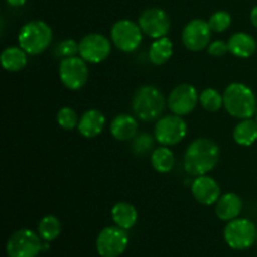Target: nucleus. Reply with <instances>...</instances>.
I'll list each match as a JSON object with an SVG mask.
<instances>
[{"label": "nucleus", "mask_w": 257, "mask_h": 257, "mask_svg": "<svg viewBox=\"0 0 257 257\" xmlns=\"http://www.w3.org/2000/svg\"><path fill=\"white\" fill-rule=\"evenodd\" d=\"M42 251V237L29 228L15 231L7 242L8 257H38Z\"/></svg>", "instance_id": "6"}, {"label": "nucleus", "mask_w": 257, "mask_h": 257, "mask_svg": "<svg viewBox=\"0 0 257 257\" xmlns=\"http://www.w3.org/2000/svg\"><path fill=\"white\" fill-rule=\"evenodd\" d=\"M173 54V43L170 38H158L150 48V60L156 65H162L171 59Z\"/></svg>", "instance_id": "23"}, {"label": "nucleus", "mask_w": 257, "mask_h": 257, "mask_svg": "<svg viewBox=\"0 0 257 257\" xmlns=\"http://www.w3.org/2000/svg\"><path fill=\"white\" fill-rule=\"evenodd\" d=\"M151 165L160 173L171 172L175 166V155L167 146H161L152 151Z\"/></svg>", "instance_id": "24"}, {"label": "nucleus", "mask_w": 257, "mask_h": 257, "mask_svg": "<svg viewBox=\"0 0 257 257\" xmlns=\"http://www.w3.org/2000/svg\"><path fill=\"white\" fill-rule=\"evenodd\" d=\"M250 19H251V23H252L253 27L257 29V5L255 8H253L252 10H251V15H250Z\"/></svg>", "instance_id": "32"}, {"label": "nucleus", "mask_w": 257, "mask_h": 257, "mask_svg": "<svg viewBox=\"0 0 257 257\" xmlns=\"http://www.w3.org/2000/svg\"><path fill=\"white\" fill-rule=\"evenodd\" d=\"M256 241H257V240H256Z\"/></svg>", "instance_id": "35"}, {"label": "nucleus", "mask_w": 257, "mask_h": 257, "mask_svg": "<svg viewBox=\"0 0 257 257\" xmlns=\"http://www.w3.org/2000/svg\"><path fill=\"white\" fill-rule=\"evenodd\" d=\"M255 120H256V123H257V112H256V119Z\"/></svg>", "instance_id": "34"}, {"label": "nucleus", "mask_w": 257, "mask_h": 257, "mask_svg": "<svg viewBox=\"0 0 257 257\" xmlns=\"http://www.w3.org/2000/svg\"><path fill=\"white\" fill-rule=\"evenodd\" d=\"M228 52L238 58H250L255 54L257 43L252 35L247 33H235L228 39Z\"/></svg>", "instance_id": "19"}, {"label": "nucleus", "mask_w": 257, "mask_h": 257, "mask_svg": "<svg viewBox=\"0 0 257 257\" xmlns=\"http://www.w3.org/2000/svg\"><path fill=\"white\" fill-rule=\"evenodd\" d=\"M60 232H62V223L57 216H45L38 225V233L45 242H52V241L57 240Z\"/></svg>", "instance_id": "25"}, {"label": "nucleus", "mask_w": 257, "mask_h": 257, "mask_svg": "<svg viewBox=\"0 0 257 257\" xmlns=\"http://www.w3.org/2000/svg\"><path fill=\"white\" fill-rule=\"evenodd\" d=\"M231 23H232V18L225 10H220V12H216L215 14L211 15V18L208 19V25H210L211 30L216 33H222L230 28Z\"/></svg>", "instance_id": "28"}, {"label": "nucleus", "mask_w": 257, "mask_h": 257, "mask_svg": "<svg viewBox=\"0 0 257 257\" xmlns=\"http://www.w3.org/2000/svg\"><path fill=\"white\" fill-rule=\"evenodd\" d=\"M223 107L228 114L238 119L252 118L257 112L253 90L242 83H231L223 92Z\"/></svg>", "instance_id": "2"}, {"label": "nucleus", "mask_w": 257, "mask_h": 257, "mask_svg": "<svg viewBox=\"0 0 257 257\" xmlns=\"http://www.w3.org/2000/svg\"><path fill=\"white\" fill-rule=\"evenodd\" d=\"M198 102H200V94H198L197 89L187 83H183V84L173 88L167 99V104L171 112L173 114L181 115V117L193 112Z\"/></svg>", "instance_id": "11"}, {"label": "nucleus", "mask_w": 257, "mask_h": 257, "mask_svg": "<svg viewBox=\"0 0 257 257\" xmlns=\"http://www.w3.org/2000/svg\"><path fill=\"white\" fill-rule=\"evenodd\" d=\"M53 40V30L42 20H33L22 27L18 34V43L28 54L38 55L49 48Z\"/></svg>", "instance_id": "4"}, {"label": "nucleus", "mask_w": 257, "mask_h": 257, "mask_svg": "<svg viewBox=\"0 0 257 257\" xmlns=\"http://www.w3.org/2000/svg\"><path fill=\"white\" fill-rule=\"evenodd\" d=\"M138 122L130 114H118L110 122V135L117 141H132L137 136Z\"/></svg>", "instance_id": "18"}, {"label": "nucleus", "mask_w": 257, "mask_h": 257, "mask_svg": "<svg viewBox=\"0 0 257 257\" xmlns=\"http://www.w3.org/2000/svg\"><path fill=\"white\" fill-rule=\"evenodd\" d=\"M242 200L238 195L232 192L225 193L216 202L215 212L221 221H232L240 216L242 211Z\"/></svg>", "instance_id": "16"}, {"label": "nucleus", "mask_w": 257, "mask_h": 257, "mask_svg": "<svg viewBox=\"0 0 257 257\" xmlns=\"http://www.w3.org/2000/svg\"><path fill=\"white\" fill-rule=\"evenodd\" d=\"M200 103L207 112H218L223 105V95L215 88H206L201 92Z\"/></svg>", "instance_id": "26"}, {"label": "nucleus", "mask_w": 257, "mask_h": 257, "mask_svg": "<svg viewBox=\"0 0 257 257\" xmlns=\"http://www.w3.org/2000/svg\"><path fill=\"white\" fill-rule=\"evenodd\" d=\"M153 137L148 133H141L132 140V150L137 156H145L153 150Z\"/></svg>", "instance_id": "29"}, {"label": "nucleus", "mask_w": 257, "mask_h": 257, "mask_svg": "<svg viewBox=\"0 0 257 257\" xmlns=\"http://www.w3.org/2000/svg\"><path fill=\"white\" fill-rule=\"evenodd\" d=\"M59 78L65 88L70 90H79L87 84L89 69L87 62L82 57L63 58L59 64Z\"/></svg>", "instance_id": "8"}, {"label": "nucleus", "mask_w": 257, "mask_h": 257, "mask_svg": "<svg viewBox=\"0 0 257 257\" xmlns=\"http://www.w3.org/2000/svg\"><path fill=\"white\" fill-rule=\"evenodd\" d=\"M166 108V98L158 88L143 85L136 90L132 98V109L142 122H155L162 115Z\"/></svg>", "instance_id": "3"}, {"label": "nucleus", "mask_w": 257, "mask_h": 257, "mask_svg": "<svg viewBox=\"0 0 257 257\" xmlns=\"http://www.w3.org/2000/svg\"><path fill=\"white\" fill-rule=\"evenodd\" d=\"M228 52V44L222 42V40H215V42L210 43L207 47V53L215 58L223 57L226 53Z\"/></svg>", "instance_id": "31"}, {"label": "nucleus", "mask_w": 257, "mask_h": 257, "mask_svg": "<svg viewBox=\"0 0 257 257\" xmlns=\"http://www.w3.org/2000/svg\"><path fill=\"white\" fill-rule=\"evenodd\" d=\"M138 25L146 35L153 39H158L167 37L171 29V20L165 10L160 8H150L140 15Z\"/></svg>", "instance_id": "13"}, {"label": "nucleus", "mask_w": 257, "mask_h": 257, "mask_svg": "<svg viewBox=\"0 0 257 257\" xmlns=\"http://www.w3.org/2000/svg\"><path fill=\"white\" fill-rule=\"evenodd\" d=\"M232 136L233 140H235V142L238 146L248 147V146L253 145L257 141L256 120L251 119V118H248V119H241L236 124Z\"/></svg>", "instance_id": "22"}, {"label": "nucleus", "mask_w": 257, "mask_h": 257, "mask_svg": "<svg viewBox=\"0 0 257 257\" xmlns=\"http://www.w3.org/2000/svg\"><path fill=\"white\" fill-rule=\"evenodd\" d=\"M57 122L63 130L72 131L75 127H78L79 123V117L77 112L70 107H63L58 110L57 113Z\"/></svg>", "instance_id": "27"}, {"label": "nucleus", "mask_w": 257, "mask_h": 257, "mask_svg": "<svg viewBox=\"0 0 257 257\" xmlns=\"http://www.w3.org/2000/svg\"><path fill=\"white\" fill-rule=\"evenodd\" d=\"M191 192L198 203L211 206L221 197V188L217 181L210 176H197L191 185Z\"/></svg>", "instance_id": "15"}, {"label": "nucleus", "mask_w": 257, "mask_h": 257, "mask_svg": "<svg viewBox=\"0 0 257 257\" xmlns=\"http://www.w3.org/2000/svg\"><path fill=\"white\" fill-rule=\"evenodd\" d=\"M142 29L135 22L128 19L118 20L110 30V39L119 50L135 52L142 43Z\"/></svg>", "instance_id": "10"}, {"label": "nucleus", "mask_w": 257, "mask_h": 257, "mask_svg": "<svg viewBox=\"0 0 257 257\" xmlns=\"http://www.w3.org/2000/svg\"><path fill=\"white\" fill-rule=\"evenodd\" d=\"M25 2L27 0H7L10 7H22V5L25 4Z\"/></svg>", "instance_id": "33"}, {"label": "nucleus", "mask_w": 257, "mask_h": 257, "mask_svg": "<svg viewBox=\"0 0 257 257\" xmlns=\"http://www.w3.org/2000/svg\"><path fill=\"white\" fill-rule=\"evenodd\" d=\"M223 238L232 250H247L257 240L256 225L247 218L237 217L228 221L223 230Z\"/></svg>", "instance_id": "5"}, {"label": "nucleus", "mask_w": 257, "mask_h": 257, "mask_svg": "<svg viewBox=\"0 0 257 257\" xmlns=\"http://www.w3.org/2000/svg\"><path fill=\"white\" fill-rule=\"evenodd\" d=\"M220 160V148L210 138H197L187 147L183 167L188 175L202 176L212 171Z\"/></svg>", "instance_id": "1"}, {"label": "nucleus", "mask_w": 257, "mask_h": 257, "mask_svg": "<svg viewBox=\"0 0 257 257\" xmlns=\"http://www.w3.org/2000/svg\"><path fill=\"white\" fill-rule=\"evenodd\" d=\"M128 238L127 232L118 226L104 227L97 236L95 248L100 257H119L127 250Z\"/></svg>", "instance_id": "7"}, {"label": "nucleus", "mask_w": 257, "mask_h": 257, "mask_svg": "<svg viewBox=\"0 0 257 257\" xmlns=\"http://www.w3.org/2000/svg\"><path fill=\"white\" fill-rule=\"evenodd\" d=\"M28 53L20 47H8L5 48L0 55L2 65L8 72H20L24 69L28 63Z\"/></svg>", "instance_id": "21"}, {"label": "nucleus", "mask_w": 257, "mask_h": 257, "mask_svg": "<svg viewBox=\"0 0 257 257\" xmlns=\"http://www.w3.org/2000/svg\"><path fill=\"white\" fill-rule=\"evenodd\" d=\"M110 215H112V220L115 223V226L125 231L135 227L138 220L137 210H136L135 206L128 202L115 203L110 211Z\"/></svg>", "instance_id": "20"}, {"label": "nucleus", "mask_w": 257, "mask_h": 257, "mask_svg": "<svg viewBox=\"0 0 257 257\" xmlns=\"http://www.w3.org/2000/svg\"><path fill=\"white\" fill-rule=\"evenodd\" d=\"M104 125V114L98 109H89L80 117L77 128L83 137L94 138L100 135Z\"/></svg>", "instance_id": "17"}, {"label": "nucleus", "mask_w": 257, "mask_h": 257, "mask_svg": "<svg viewBox=\"0 0 257 257\" xmlns=\"http://www.w3.org/2000/svg\"><path fill=\"white\" fill-rule=\"evenodd\" d=\"M79 53V43L74 39H65L55 47V55L59 58L75 57Z\"/></svg>", "instance_id": "30"}, {"label": "nucleus", "mask_w": 257, "mask_h": 257, "mask_svg": "<svg viewBox=\"0 0 257 257\" xmlns=\"http://www.w3.org/2000/svg\"><path fill=\"white\" fill-rule=\"evenodd\" d=\"M187 135V123L181 115H166L160 118L155 127V138L162 146H176Z\"/></svg>", "instance_id": "9"}, {"label": "nucleus", "mask_w": 257, "mask_h": 257, "mask_svg": "<svg viewBox=\"0 0 257 257\" xmlns=\"http://www.w3.org/2000/svg\"><path fill=\"white\" fill-rule=\"evenodd\" d=\"M211 28L208 22L193 19L187 23L182 32V43L191 52H201L206 49L211 40Z\"/></svg>", "instance_id": "14"}, {"label": "nucleus", "mask_w": 257, "mask_h": 257, "mask_svg": "<svg viewBox=\"0 0 257 257\" xmlns=\"http://www.w3.org/2000/svg\"><path fill=\"white\" fill-rule=\"evenodd\" d=\"M112 50L109 39L103 34L90 33L82 38L79 43V54L85 62L98 64L107 59Z\"/></svg>", "instance_id": "12"}]
</instances>
